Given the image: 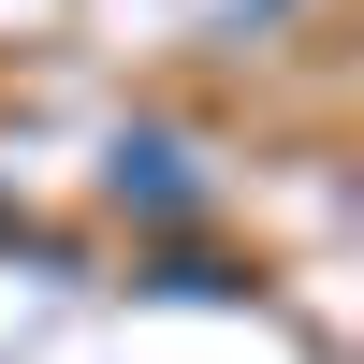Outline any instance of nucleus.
I'll list each match as a JSON object with an SVG mask.
<instances>
[{
  "label": "nucleus",
  "instance_id": "f257e3e1",
  "mask_svg": "<svg viewBox=\"0 0 364 364\" xmlns=\"http://www.w3.org/2000/svg\"><path fill=\"white\" fill-rule=\"evenodd\" d=\"M204 190V175H190V146H161V132H146V146H117V204H190Z\"/></svg>",
  "mask_w": 364,
  "mask_h": 364
}]
</instances>
